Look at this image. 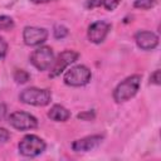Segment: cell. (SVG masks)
Instances as JSON below:
<instances>
[{
  "label": "cell",
  "instance_id": "1",
  "mask_svg": "<svg viewBox=\"0 0 161 161\" xmlns=\"http://www.w3.org/2000/svg\"><path fill=\"white\" fill-rule=\"evenodd\" d=\"M141 84V75L133 74L131 77H127L125 80H122L113 91V99L117 103L126 102L136 96V93L140 89Z\"/></svg>",
  "mask_w": 161,
  "mask_h": 161
},
{
  "label": "cell",
  "instance_id": "2",
  "mask_svg": "<svg viewBox=\"0 0 161 161\" xmlns=\"http://www.w3.org/2000/svg\"><path fill=\"white\" fill-rule=\"evenodd\" d=\"M19 99L23 103L26 104H31V106H47L50 99H52V93L49 89H40V88H35V87H30L24 89L20 96Z\"/></svg>",
  "mask_w": 161,
  "mask_h": 161
},
{
  "label": "cell",
  "instance_id": "3",
  "mask_svg": "<svg viewBox=\"0 0 161 161\" xmlns=\"http://www.w3.org/2000/svg\"><path fill=\"white\" fill-rule=\"evenodd\" d=\"M18 147H19V151L21 155L28 156V157H34V156L40 155L45 150L47 145L40 137H38L35 135H26L19 142Z\"/></svg>",
  "mask_w": 161,
  "mask_h": 161
},
{
  "label": "cell",
  "instance_id": "4",
  "mask_svg": "<svg viewBox=\"0 0 161 161\" xmlns=\"http://www.w3.org/2000/svg\"><path fill=\"white\" fill-rule=\"evenodd\" d=\"M91 70L86 65H74L64 74V83L72 87L86 86L91 80Z\"/></svg>",
  "mask_w": 161,
  "mask_h": 161
},
{
  "label": "cell",
  "instance_id": "5",
  "mask_svg": "<svg viewBox=\"0 0 161 161\" xmlns=\"http://www.w3.org/2000/svg\"><path fill=\"white\" fill-rule=\"evenodd\" d=\"M31 64L39 70H47L53 65L54 53L50 47H40L35 49L30 55Z\"/></svg>",
  "mask_w": 161,
  "mask_h": 161
},
{
  "label": "cell",
  "instance_id": "6",
  "mask_svg": "<svg viewBox=\"0 0 161 161\" xmlns=\"http://www.w3.org/2000/svg\"><path fill=\"white\" fill-rule=\"evenodd\" d=\"M9 123L19 130V131H26V130H33L38 126L36 118L24 111H16L9 116Z\"/></svg>",
  "mask_w": 161,
  "mask_h": 161
},
{
  "label": "cell",
  "instance_id": "7",
  "mask_svg": "<svg viewBox=\"0 0 161 161\" xmlns=\"http://www.w3.org/2000/svg\"><path fill=\"white\" fill-rule=\"evenodd\" d=\"M78 57H79V54L74 50L62 52L58 55V58L54 59V62H53V65H52V69H50V77H57L60 73H63L69 64L74 63L78 59Z\"/></svg>",
  "mask_w": 161,
  "mask_h": 161
},
{
  "label": "cell",
  "instance_id": "8",
  "mask_svg": "<svg viewBox=\"0 0 161 161\" xmlns=\"http://www.w3.org/2000/svg\"><path fill=\"white\" fill-rule=\"evenodd\" d=\"M48 38V31L44 28H36V26H26L23 31V39L26 45L35 47L44 43Z\"/></svg>",
  "mask_w": 161,
  "mask_h": 161
},
{
  "label": "cell",
  "instance_id": "9",
  "mask_svg": "<svg viewBox=\"0 0 161 161\" xmlns=\"http://www.w3.org/2000/svg\"><path fill=\"white\" fill-rule=\"evenodd\" d=\"M109 30H111V24L107 23V21L99 20V21H94L93 24L89 25L87 35H88V39L92 43L99 44L106 39Z\"/></svg>",
  "mask_w": 161,
  "mask_h": 161
},
{
  "label": "cell",
  "instance_id": "10",
  "mask_svg": "<svg viewBox=\"0 0 161 161\" xmlns=\"http://www.w3.org/2000/svg\"><path fill=\"white\" fill-rule=\"evenodd\" d=\"M135 40H136V44L138 45V48H141L143 50H152L158 44V36L155 33L147 31V30L137 31L135 35Z\"/></svg>",
  "mask_w": 161,
  "mask_h": 161
},
{
  "label": "cell",
  "instance_id": "11",
  "mask_svg": "<svg viewBox=\"0 0 161 161\" xmlns=\"http://www.w3.org/2000/svg\"><path fill=\"white\" fill-rule=\"evenodd\" d=\"M103 140V136L101 135H93V136H87L80 140H75L72 143V148L75 152H87L93 148H96Z\"/></svg>",
  "mask_w": 161,
  "mask_h": 161
},
{
  "label": "cell",
  "instance_id": "12",
  "mask_svg": "<svg viewBox=\"0 0 161 161\" xmlns=\"http://www.w3.org/2000/svg\"><path fill=\"white\" fill-rule=\"evenodd\" d=\"M48 117H49L50 119L55 121V122H64V121L69 119L70 112H69L65 107H63V106H60V104H54V106L49 109Z\"/></svg>",
  "mask_w": 161,
  "mask_h": 161
},
{
  "label": "cell",
  "instance_id": "13",
  "mask_svg": "<svg viewBox=\"0 0 161 161\" xmlns=\"http://www.w3.org/2000/svg\"><path fill=\"white\" fill-rule=\"evenodd\" d=\"M29 78H30V74L24 69H16L14 72V80L16 83H19V84L26 83L29 80Z\"/></svg>",
  "mask_w": 161,
  "mask_h": 161
},
{
  "label": "cell",
  "instance_id": "14",
  "mask_svg": "<svg viewBox=\"0 0 161 161\" xmlns=\"http://www.w3.org/2000/svg\"><path fill=\"white\" fill-rule=\"evenodd\" d=\"M157 4V0H136L133 3V6L137 9H142V10H147L153 8Z\"/></svg>",
  "mask_w": 161,
  "mask_h": 161
},
{
  "label": "cell",
  "instance_id": "15",
  "mask_svg": "<svg viewBox=\"0 0 161 161\" xmlns=\"http://www.w3.org/2000/svg\"><path fill=\"white\" fill-rule=\"evenodd\" d=\"M14 26V20L8 15H0V30H8Z\"/></svg>",
  "mask_w": 161,
  "mask_h": 161
},
{
  "label": "cell",
  "instance_id": "16",
  "mask_svg": "<svg viewBox=\"0 0 161 161\" xmlns=\"http://www.w3.org/2000/svg\"><path fill=\"white\" fill-rule=\"evenodd\" d=\"M53 34L57 39H63L64 36L68 35V29L64 25H55L54 30H53Z\"/></svg>",
  "mask_w": 161,
  "mask_h": 161
},
{
  "label": "cell",
  "instance_id": "17",
  "mask_svg": "<svg viewBox=\"0 0 161 161\" xmlns=\"http://www.w3.org/2000/svg\"><path fill=\"white\" fill-rule=\"evenodd\" d=\"M121 0H102V5L106 8V10H114L118 4H119Z\"/></svg>",
  "mask_w": 161,
  "mask_h": 161
},
{
  "label": "cell",
  "instance_id": "18",
  "mask_svg": "<svg viewBox=\"0 0 161 161\" xmlns=\"http://www.w3.org/2000/svg\"><path fill=\"white\" fill-rule=\"evenodd\" d=\"M150 83L156 84V86H158V84L161 83V78H160V70H158V69H157V70H155V72L151 74V77H150Z\"/></svg>",
  "mask_w": 161,
  "mask_h": 161
},
{
  "label": "cell",
  "instance_id": "19",
  "mask_svg": "<svg viewBox=\"0 0 161 161\" xmlns=\"http://www.w3.org/2000/svg\"><path fill=\"white\" fill-rule=\"evenodd\" d=\"M9 138H10V132H9L6 128L0 127V143L6 142Z\"/></svg>",
  "mask_w": 161,
  "mask_h": 161
},
{
  "label": "cell",
  "instance_id": "20",
  "mask_svg": "<svg viewBox=\"0 0 161 161\" xmlns=\"http://www.w3.org/2000/svg\"><path fill=\"white\" fill-rule=\"evenodd\" d=\"M8 52V44L0 36V58H4Z\"/></svg>",
  "mask_w": 161,
  "mask_h": 161
},
{
  "label": "cell",
  "instance_id": "21",
  "mask_svg": "<svg viewBox=\"0 0 161 161\" xmlns=\"http://www.w3.org/2000/svg\"><path fill=\"white\" fill-rule=\"evenodd\" d=\"M78 118H79V119L89 121V119L94 118V112H93V111H88V112H84V113H79V114H78Z\"/></svg>",
  "mask_w": 161,
  "mask_h": 161
},
{
  "label": "cell",
  "instance_id": "22",
  "mask_svg": "<svg viewBox=\"0 0 161 161\" xmlns=\"http://www.w3.org/2000/svg\"><path fill=\"white\" fill-rule=\"evenodd\" d=\"M101 5H102V0H87L86 1V8H88V9H93V8H97Z\"/></svg>",
  "mask_w": 161,
  "mask_h": 161
},
{
  "label": "cell",
  "instance_id": "23",
  "mask_svg": "<svg viewBox=\"0 0 161 161\" xmlns=\"http://www.w3.org/2000/svg\"><path fill=\"white\" fill-rule=\"evenodd\" d=\"M6 114V106L4 103H0V119H3Z\"/></svg>",
  "mask_w": 161,
  "mask_h": 161
},
{
  "label": "cell",
  "instance_id": "24",
  "mask_svg": "<svg viewBox=\"0 0 161 161\" xmlns=\"http://www.w3.org/2000/svg\"><path fill=\"white\" fill-rule=\"evenodd\" d=\"M30 1H33V3H35V4H44V3H49V1H52V0H30Z\"/></svg>",
  "mask_w": 161,
  "mask_h": 161
}]
</instances>
